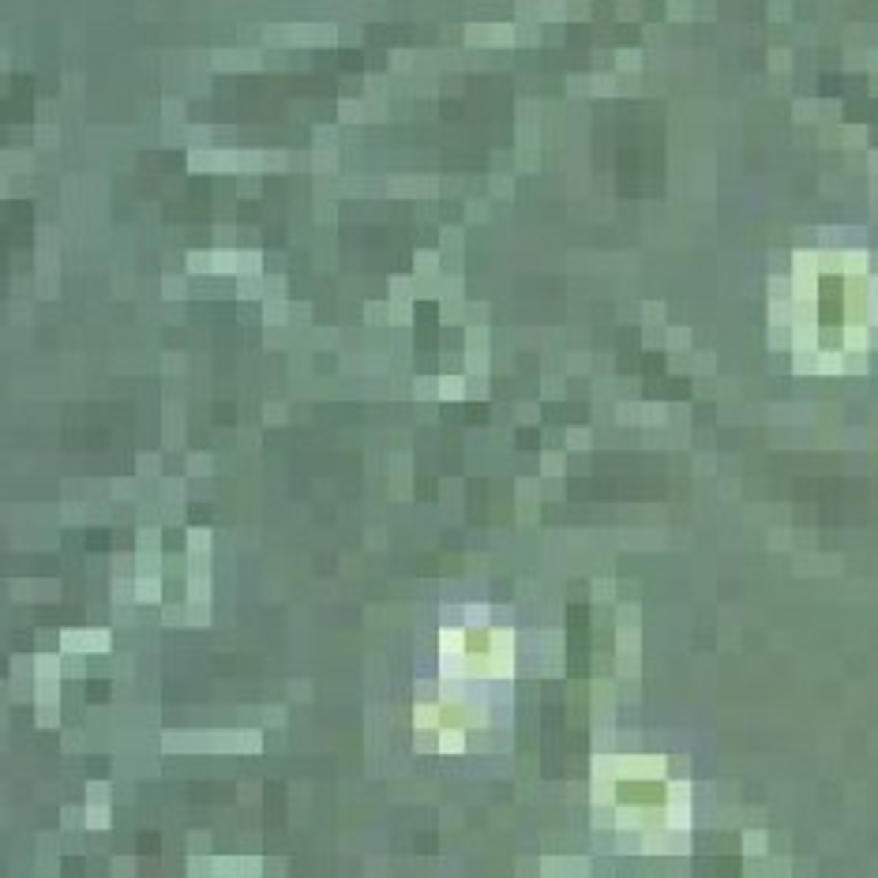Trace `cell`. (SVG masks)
Masks as SVG:
<instances>
[{"mask_svg": "<svg viewBox=\"0 0 878 878\" xmlns=\"http://www.w3.org/2000/svg\"><path fill=\"white\" fill-rule=\"evenodd\" d=\"M792 278L788 335L800 360L815 372H845L863 364L878 330V278L867 274L863 252L811 255Z\"/></svg>", "mask_w": 878, "mask_h": 878, "instance_id": "1", "label": "cell"}, {"mask_svg": "<svg viewBox=\"0 0 878 878\" xmlns=\"http://www.w3.org/2000/svg\"><path fill=\"white\" fill-rule=\"evenodd\" d=\"M593 822L627 852H676L691 829V784L661 754H600Z\"/></svg>", "mask_w": 878, "mask_h": 878, "instance_id": "2", "label": "cell"}, {"mask_svg": "<svg viewBox=\"0 0 878 878\" xmlns=\"http://www.w3.org/2000/svg\"><path fill=\"white\" fill-rule=\"evenodd\" d=\"M499 687H477L458 679L421 683L413 702V743L432 759L480 754L492 732L503 728V702L492 698Z\"/></svg>", "mask_w": 878, "mask_h": 878, "instance_id": "3", "label": "cell"}, {"mask_svg": "<svg viewBox=\"0 0 878 878\" xmlns=\"http://www.w3.org/2000/svg\"><path fill=\"white\" fill-rule=\"evenodd\" d=\"M518 664V639L507 623H496L488 608H462L458 619H443L436 631V676L507 687Z\"/></svg>", "mask_w": 878, "mask_h": 878, "instance_id": "4", "label": "cell"}]
</instances>
